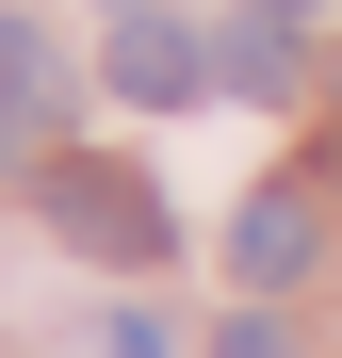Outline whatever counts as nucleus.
Masks as SVG:
<instances>
[{
	"mask_svg": "<svg viewBox=\"0 0 342 358\" xmlns=\"http://www.w3.org/2000/svg\"><path fill=\"white\" fill-rule=\"evenodd\" d=\"M0 98H33V114H49V33H33V17H0Z\"/></svg>",
	"mask_w": 342,
	"mask_h": 358,
	"instance_id": "nucleus-5",
	"label": "nucleus"
},
{
	"mask_svg": "<svg viewBox=\"0 0 342 358\" xmlns=\"http://www.w3.org/2000/svg\"><path fill=\"white\" fill-rule=\"evenodd\" d=\"M33 196H49V228H66L82 261H114V277H147L163 245H180V212L147 196V163H98V147H49V179H33Z\"/></svg>",
	"mask_w": 342,
	"mask_h": 358,
	"instance_id": "nucleus-1",
	"label": "nucleus"
},
{
	"mask_svg": "<svg viewBox=\"0 0 342 358\" xmlns=\"http://www.w3.org/2000/svg\"><path fill=\"white\" fill-rule=\"evenodd\" d=\"M196 82H212V49H196L180 17H131V33H114V98H147V114H180Z\"/></svg>",
	"mask_w": 342,
	"mask_h": 358,
	"instance_id": "nucleus-2",
	"label": "nucleus"
},
{
	"mask_svg": "<svg viewBox=\"0 0 342 358\" xmlns=\"http://www.w3.org/2000/svg\"><path fill=\"white\" fill-rule=\"evenodd\" d=\"M212 358H294V326H277V310H228V342Z\"/></svg>",
	"mask_w": 342,
	"mask_h": 358,
	"instance_id": "nucleus-6",
	"label": "nucleus"
},
{
	"mask_svg": "<svg viewBox=\"0 0 342 358\" xmlns=\"http://www.w3.org/2000/svg\"><path fill=\"white\" fill-rule=\"evenodd\" d=\"M228 261H245L261 293H277V277H310V196H245V228H228Z\"/></svg>",
	"mask_w": 342,
	"mask_h": 358,
	"instance_id": "nucleus-3",
	"label": "nucleus"
},
{
	"mask_svg": "<svg viewBox=\"0 0 342 358\" xmlns=\"http://www.w3.org/2000/svg\"><path fill=\"white\" fill-rule=\"evenodd\" d=\"M261 17H310V0H261Z\"/></svg>",
	"mask_w": 342,
	"mask_h": 358,
	"instance_id": "nucleus-8",
	"label": "nucleus"
},
{
	"mask_svg": "<svg viewBox=\"0 0 342 358\" xmlns=\"http://www.w3.org/2000/svg\"><path fill=\"white\" fill-rule=\"evenodd\" d=\"M212 82H245V98H294V17H245L212 49Z\"/></svg>",
	"mask_w": 342,
	"mask_h": 358,
	"instance_id": "nucleus-4",
	"label": "nucleus"
},
{
	"mask_svg": "<svg viewBox=\"0 0 342 358\" xmlns=\"http://www.w3.org/2000/svg\"><path fill=\"white\" fill-rule=\"evenodd\" d=\"M131 17H147V0H131Z\"/></svg>",
	"mask_w": 342,
	"mask_h": 358,
	"instance_id": "nucleus-9",
	"label": "nucleus"
},
{
	"mask_svg": "<svg viewBox=\"0 0 342 358\" xmlns=\"http://www.w3.org/2000/svg\"><path fill=\"white\" fill-rule=\"evenodd\" d=\"M0 163H33V98H0Z\"/></svg>",
	"mask_w": 342,
	"mask_h": 358,
	"instance_id": "nucleus-7",
	"label": "nucleus"
}]
</instances>
